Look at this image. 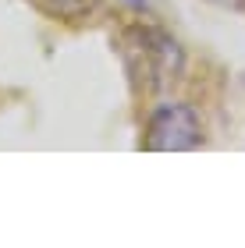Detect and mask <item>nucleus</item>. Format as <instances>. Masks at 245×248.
<instances>
[{"mask_svg":"<svg viewBox=\"0 0 245 248\" xmlns=\"http://www.w3.org/2000/svg\"><path fill=\"white\" fill-rule=\"evenodd\" d=\"M43 4H47V11H53V15H61V18H82L99 0H43Z\"/></svg>","mask_w":245,"mask_h":248,"instance_id":"f03ea898","label":"nucleus"},{"mask_svg":"<svg viewBox=\"0 0 245 248\" xmlns=\"http://www.w3.org/2000/svg\"><path fill=\"white\" fill-rule=\"evenodd\" d=\"M199 142H203V124L188 103L160 107L149 117V128H146L149 153H185V149H196Z\"/></svg>","mask_w":245,"mask_h":248,"instance_id":"f257e3e1","label":"nucleus"}]
</instances>
